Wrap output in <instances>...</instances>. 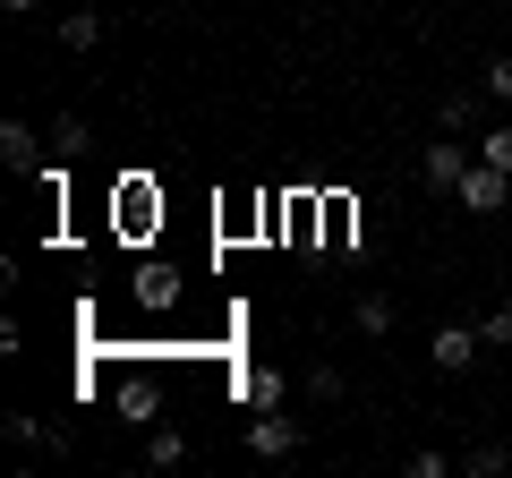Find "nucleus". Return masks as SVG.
<instances>
[{"label": "nucleus", "instance_id": "f03ea898", "mask_svg": "<svg viewBox=\"0 0 512 478\" xmlns=\"http://www.w3.org/2000/svg\"><path fill=\"white\" fill-rule=\"evenodd\" d=\"M470 163H478V146H461V137L444 129L436 146L419 154V180H427V188H444V197H453V188H461V171H470Z\"/></svg>", "mask_w": 512, "mask_h": 478}, {"label": "nucleus", "instance_id": "ddd939ff", "mask_svg": "<svg viewBox=\"0 0 512 478\" xmlns=\"http://www.w3.org/2000/svg\"><path fill=\"white\" fill-rule=\"evenodd\" d=\"M146 461H154V470H180V461H188V436H180V427H146Z\"/></svg>", "mask_w": 512, "mask_h": 478}, {"label": "nucleus", "instance_id": "20e7f679", "mask_svg": "<svg viewBox=\"0 0 512 478\" xmlns=\"http://www.w3.org/2000/svg\"><path fill=\"white\" fill-rule=\"evenodd\" d=\"M478 350H487V333H478V325H444L436 342H427V359H436L444 376H470V368H478Z\"/></svg>", "mask_w": 512, "mask_h": 478}, {"label": "nucleus", "instance_id": "f257e3e1", "mask_svg": "<svg viewBox=\"0 0 512 478\" xmlns=\"http://www.w3.org/2000/svg\"><path fill=\"white\" fill-rule=\"evenodd\" d=\"M299 444H308V427H299V419H282V410H248V453L256 461H291Z\"/></svg>", "mask_w": 512, "mask_h": 478}, {"label": "nucleus", "instance_id": "6e6552de", "mask_svg": "<svg viewBox=\"0 0 512 478\" xmlns=\"http://www.w3.org/2000/svg\"><path fill=\"white\" fill-rule=\"evenodd\" d=\"M282 393H291L282 368H248V376H239V402H248V410H282Z\"/></svg>", "mask_w": 512, "mask_h": 478}, {"label": "nucleus", "instance_id": "6ab92c4d", "mask_svg": "<svg viewBox=\"0 0 512 478\" xmlns=\"http://www.w3.org/2000/svg\"><path fill=\"white\" fill-rule=\"evenodd\" d=\"M487 103H504V111H512V52H504V60H487Z\"/></svg>", "mask_w": 512, "mask_h": 478}, {"label": "nucleus", "instance_id": "9b49d317", "mask_svg": "<svg viewBox=\"0 0 512 478\" xmlns=\"http://www.w3.org/2000/svg\"><path fill=\"white\" fill-rule=\"evenodd\" d=\"M86 146H94V137H86V120H52V163H60V171H69V163H86Z\"/></svg>", "mask_w": 512, "mask_h": 478}, {"label": "nucleus", "instance_id": "dca6fc26", "mask_svg": "<svg viewBox=\"0 0 512 478\" xmlns=\"http://www.w3.org/2000/svg\"><path fill=\"white\" fill-rule=\"evenodd\" d=\"M350 316H359V333H393V299H384V291H359Z\"/></svg>", "mask_w": 512, "mask_h": 478}, {"label": "nucleus", "instance_id": "0eeeda50", "mask_svg": "<svg viewBox=\"0 0 512 478\" xmlns=\"http://www.w3.org/2000/svg\"><path fill=\"white\" fill-rule=\"evenodd\" d=\"M111 222L146 231V222H154V188H146V180H120V188H111Z\"/></svg>", "mask_w": 512, "mask_h": 478}, {"label": "nucleus", "instance_id": "7ed1b4c3", "mask_svg": "<svg viewBox=\"0 0 512 478\" xmlns=\"http://www.w3.org/2000/svg\"><path fill=\"white\" fill-rule=\"evenodd\" d=\"M111 410H120V427H163V385L154 376H120L111 385Z\"/></svg>", "mask_w": 512, "mask_h": 478}, {"label": "nucleus", "instance_id": "f8f14e48", "mask_svg": "<svg viewBox=\"0 0 512 478\" xmlns=\"http://www.w3.org/2000/svg\"><path fill=\"white\" fill-rule=\"evenodd\" d=\"M9 444H26V453H69V436L43 419H9Z\"/></svg>", "mask_w": 512, "mask_h": 478}, {"label": "nucleus", "instance_id": "423d86ee", "mask_svg": "<svg viewBox=\"0 0 512 478\" xmlns=\"http://www.w3.org/2000/svg\"><path fill=\"white\" fill-rule=\"evenodd\" d=\"M0 163L26 171V180H43V171H52V163H43V137L26 129V120H0Z\"/></svg>", "mask_w": 512, "mask_h": 478}, {"label": "nucleus", "instance_id": "f3484780", "mask_svg": "<svg viewBox=\"0 0 512 478\" xmlns=\"http://www.w3.org/2000/svg\"><path fill=\"white\" fill-rule=\"evenodd\" d=\"M478 163H495V171H512V120H495V129L478 137Z\"/></svg>", "mask_w": 512, "mask_h": 478}, {"label": "nucleus", "instance_id": "a211bd4d", "mask_svg": "<svg viewBox=\"0 0 512 478\" xmlns=\"http://www.w3.org/2000/svg\"><path fill=\"white\" fill-rule=\"evenodd\" d=\"M461 461L453 453H436V444H419V453H410V478H453Z\"/></svg>", "mask_w": 512, "mask_h": 478}, {"label": "nucleus", "instance_id": "39448f33", "mask_svg": "<svg viewBox=\"0 0 512 478\" xmlns=\"http://www.w3.org/2000/svg\"><path fill=\"white\" fill-rule=\"evenodd\" d=\"M504 188H512V171H495V163H470L453 197L470 205V214H504Z\"/></svg>", "mask_w": 512, "mask_h": 478}, {"label": "nucleus", "instance_id": "1a4fd4ad", "mask_svg": "<svg viewBox=\"0 0 512 478\" xmlns=\"http://www.w3.org/2000/svg\"><path fill=\"white\" fill-rule=\"evenodd\" d=\"M103 43V9H69L60 18V52H94Z\"/></svg>", "mask_w": 512, "mask_h": 478}, {"label": "nucleus", "instance_id": "2eb2a0df", "mask_svg": "<svg viewBox=\"0 0 512 478\" xmlns=\"http://www.w3.org/2000/svg\"><path fill=\"white\" fill-rule=\"evenodd\" d=\"M461 470H470V478H504L512 453H504V444H470V453H461Z\"/></svg>", "mask_w": 512, "mask_h": 478}, {"label": "nucleus", "instance_id": "4468645a", "mask_svg": "<svg viewBox=\"0 0 512 478\" xmlns=\"http://www.w3.org/2000/svg\"><path fill=\"white\" fill-rule=\"evenodd\" d=\"M478 103H487V86H478V94H470V86H461V94H444V129H453V137H470V129H478Z\"/></svg>", "mask_w": 512, "mask_h": 478}, {"label": "nucleus", "instance_id": "9d476101", "mask_svg": "<svg viewBox=\"0 0 512 478\" xmlns=\"http://www.w3.org/2000/svg\"><path fill=\"white\" fill-rule=\"evenodd\" d=\"M171 299H180V274H171V265H146V274H137V308H154V316H163Z\"/></svg>", "mask_w": 512, "mask_h": 478}, {"label": "nucleus", "instance_id": "aec40b11", "mask_svg": "<svg viewBox=\"0 0 512 478\" xmlns=\"http://www.w3.org/2000/svg\"><path fill=\"white\" fill-rule=\"evenodd\" d=\"M478 333H487V342L504 350V342H512V308H487V316H478Z\"/></svg>", "mask_w": 512, "mask_h": 478}, {"label": "nucleus", "instance_id": "412c9836", "mask_svg": "<svg viewBox=\"0 0 512 478\" xmlns=\"http://www.w3.org/2000/svg\"><path fill=\"white\" fill-rule=\"evenodd\" d=\"M0 9H9V18H26V9H35V0H0Z\"/></svg>", "mask_w": 512, "mask_h": 478}]
</instances>
